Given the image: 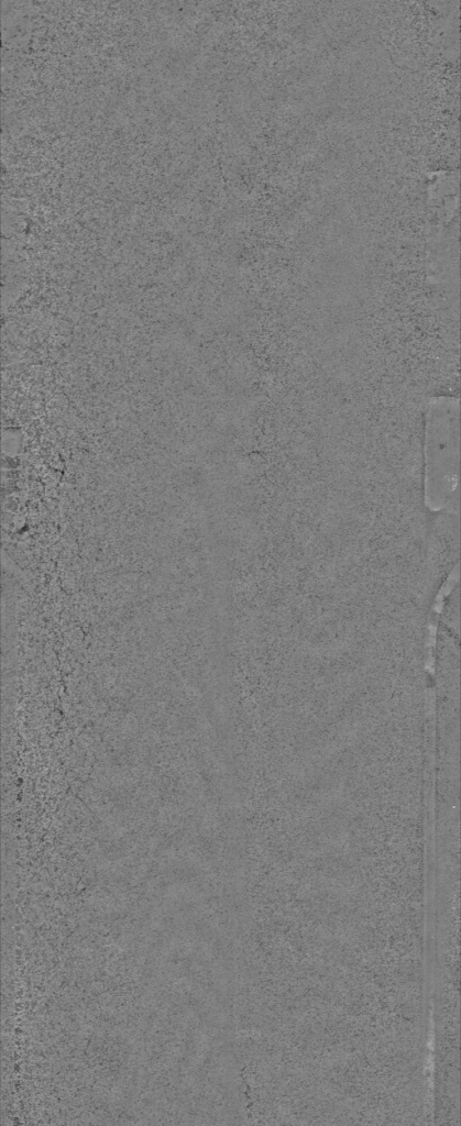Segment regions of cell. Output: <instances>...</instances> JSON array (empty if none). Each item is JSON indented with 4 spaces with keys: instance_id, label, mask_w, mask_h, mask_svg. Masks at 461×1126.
<instances>
[{
    "instance_id": "6da1fadb",
    "label": "cell",
    "mask_w": 461,
    "mask_h": 1126,
    "mask_svg": "<svg viewBox=\"0 0 461 1126\" xmlns=\"http://www.w3.org/2000/svg\"><path fill=\"white\" fill-rule=\"evenodd\" d=\"M460 409L452 397L432 398L425 412L421 453L426 506L459 515Z\"/></svg>"
}]
</instances>
